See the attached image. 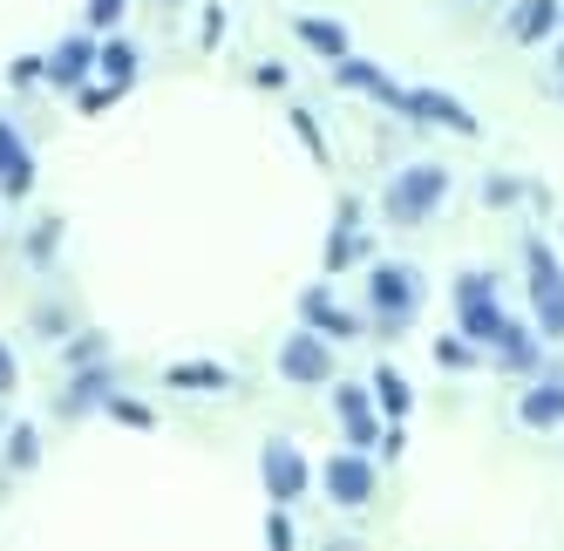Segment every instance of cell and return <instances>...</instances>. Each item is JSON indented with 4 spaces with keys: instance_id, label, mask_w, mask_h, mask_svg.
Masks as SVG:
<instances>
[{
    "instance_id": "19",
    "label": "cell",
    "mask_w": 564,
    "mask_h": 551,
    "mask_svg": "<svg viewBox=\"0 0 564 551\" xmlns=\"http://www.w3.org/2000/svg\"><path fill=\"white\" fill-rule=\"evenodd\" d=\"M89 21L96 28H116V21H123V0H89Z\"/></svg>"
},
{
    "instance_id": "4",
    "label": "cell",
    "mask_w": 564,
    "mask_h": 551,
    "mask_svg": "<svg viewBox=\"0 0 564 551\" xmlns=\"http://www.w3.org/2000/svg\"><path fill=\"white\" fill-rule=\"evenodd\" d=\"M259 477H265V497L272 504H300L306 497V456L286 443V436H265V450H259Z\"/></svg>"
},
{
    "instance_id": "12",
    "label": "cell",
    "mask_w": 564,
    "mask_h": 551,
    "mask_svg": "<svg viewBox=\"0 0 564 551\" xmlns=\"http://www.w3.org/2000/svg\"><path fill=\"white\" fill-rule=\"evenodd\" d=\"M551 28H557V0H523V8L510 14L517 42H538V34H551Z\"/></svg>"
},
{
    "instance_id": "3",
    "label": "cell",
    "mask_w": 564,
    "mask_h": 551,
    "mask_svg": "<svg viewBox=\"0 0 564 551\" xmlns=\"http://www.w3.org/2000/svg\"><path fill=\"white\" fill-rule=\"evenodd\" d=\"M523 259H531V300H538V321H544L551 341H564V266H557V252H551L544 239L523 246Z\"/></svg>"
},
{
    "instance_id": "2",
    "label": "cell",
    "mask_w": 564,
    "mask_h": 551,
    "mask_svg": "<svg viewBox=\"0 0 564 551\" xmlns=\"http://www.w3.org/2000/svg\"><path fill=\"white\" fill-rule=\"evenodd\" d=\"M442 191H449V171H442V164H409V171H394V184H388V212L401 225H422L442 205Z\"/></svg>"
},
{
    "instance_id": "5",
    "label": "cell",
    "mask_w": 564,
    "mask_h": 551,
    "mask_svg": "<svg viewBox=\"0 0 564 551\" xmlns=\"http://www.w3.org/2000/svg\"><path fill=\"white\" fill-rule=\"evenodd\" d=\"M368 300H375V321L381 327H401V321H409V306H415V272L409 266H375Z\"/></svg>"
},
{
    "instance_id": "9",
    "label": "cell",
    "mask_w": 564,
    "mask_h": 551,
    "mask_svg": "<svg viewBox=\"0 0 564 551\" xmlns=\"http://www.w3.org/2000/svg\"><path fill=\"white\" fill-rule=\"evenodd\" d=\"M334 409H340V422H347L354 456L375 450V402H368V388H334Z\"/></svg>"
},
{
    "instance_id": "15",
    "label": "cell",
    "mask_w": 564,
    "mask_h": 551,
    "mask_svg": "<svg viewBox=\"0 0 564 551\" xmlns=\"http://www.w3.org/2000/svg\"><path fill=\"white\" fill-rule=\"evenodd\" d=\"M293 28H300V42H313L319 55H334V62H347V34H340L334 21H319V14H300Z\"/></svg>"
},
{
    "instance_id": "10",
    "label": "cell",
    "mask_w": 564,
    "mask_h": 551,
    "mask_svg": "<svg viewBox=\"0 0 564 551\" xmlns=\"http://www.w3.org/2000/svg\"><path fill=\"white\" fill-rule=\"evenodd\" d=\"M0 184H8L14 198H21V191H34V156H28V143L14 137V123H0Z\"/></svg>"
},
{
    "instance_id": "7",
    "label": "cell",
    "mask_w": 564,
    "mask_h": 551,
    "mask_svg": "<svg viewBox=\"0 0 564 551\" xmlns=\"http://www.w3.org/2000/svg\"><path fill=\"white\" fill-rule=\"evenodd\" d=\"M319 477H327V490H334V504H347V510H360V504H375V463L368 456H327L319 463Z\"/></svg>"
},
{
    "instance_id": "8",
    "label": "cell",
    "mask_w": 564,
    "mask_h": 551,
    "mask_svg": "<svg viewBox=\"0 0 564 551\" xmlns=\"http://www.w3.org/2000/svg\"><path fill=\"white\" fill-rule=\"evenodd\" d=\"M409 116L442 123V130H456V137H476V116H469L456 96H442V89H409Z\"/></svg>"
},
{
    "instance_id": "1",
    "label": "cell",
    "mask_w": 564,
    "mask_h": 551,
    "mask_svg": "<svg viewBox=\"0 0 564 551\" xmlns=\"http://www.w3.org/2000/svg\"><path fill=\"white\" fill-rule=\"evenodd\" d=\"M456 306H463V334L476 341V347H490L503 368H531V341H523V327L517 321H503L497 313V287H490V272H463L456 280Z\"/></svg>"
},
{
    "instance_id": "21",
    "label": "cell",
    "mask_w": 564,
    "mask_h": 551,
    "mask_svg": "<svg viewBox=\"0 0 564 551\" xmlns=\"http://www.w3.org/2000/svg\"><path fill=\"white\" fill-rule=\"evenodd\" d=\"M14 388V354H8V341H0V396Z\"/></svg>"
},
{
    "instance_id": "16",
    "label": "cell",
    "mask_w": 564,
    "mask_h": 551,
    "mask_svg": "<svg viewBox=\"0 0 564 551\" xmlns=\"http://www.w3.org/2000/svg\"><path fill=\"white\" fill-rule=\"evenodd\" d=\"M300 313H306V321H319V327H334V334H354V321H347V313L327 300V287H313V293L300 300Z\"/></svg>"
},
{
    "instance_id": "18",
    "label": "cell",
    "mask_w": 564,
    "mask_h": 551,
    "mask_svg": "<svg viewBox=\"0 0 564 551\" xmlns=\"http://www.w3.org/2000/svg\"><path fill=\"white\" fill-rule=\"evenodd\" d=\"M102 62H109V75H116V89H123V83H130V68H137V55H130L123 42H109V48H102Z\"/></svg>"
},
{
    "instance_id": "13",
    "label": "cell",
    "mask_w": 564,
    "mask_h": 551,
    "mask_svg": "<svg viewBox=\"0 0 564 551\" xmlns=\"http://www.w3.org/2000/svg\"><path fill=\"white\" fill-rule=\"evenodd\" d=\"M89 62H96V42H89V34H75V42L55 48L48 75H55V83H83V68H89Z\"/></svg>"
},
{
    "instance_id": "20",
    "label": "cell",
    "mask_w": 564,
    "mask_h": 551,
    "mask_svg": "<svg viewBox=\"0 0 564 551\" xmlns=\"http://www.w3.org/2000/svg\"><path fill=\"white\" fill-rule=\"evenodd\" d=\"M265 538H272V551H293V525H286V518H272Z\"/></svg>"
},
{
    "instance_id": "14",
    "label": "cell",
    "mask_w": 564,
    "mask_h": 551,
    "mask_svg": "<svg viewBox=\"0 0 564 551\" xmlns=\"http://www.w3.org/2000/svg\"><path fill=\"white\" fill-rule=\"evenodd\" d=\"M164 381H171V388H191V396H205V388L218 396V388H225V368H218V361H177Z\"/></svg>"
},
{
    "instance_id": "17",
    "label": "cell",
    "mask_w": 564,
    "mask_h": 551,
    "mask_svg": "<svg viewBox=\"0 0 564 551\" xmlns=\"http://www.w3.org/2000/svg\"><path fill=\"white\" fill-rule=\"evenodd\" d=\"M375 388H381V402H388V415H409V381H401L394 368H381V381H375Z\"/></svg>"
},
{
    "instance_id": "11",
    "label": "cell",
    "mask_w": 564,
    "mask_h": 551,
    "mask_svg": "<svg viewBox=\"0 0 564 551\" xmlns=\"http://www.w3.org/2000/svg\"><path fill=\"white\" fill-rule=\"evenodd\" d=\"M523 422L531 429H551V422H564V368L557 375H544L531 396H523Z\"/></svg>"
},
{
    "instance_id": "6",
    "label": "cell",
    "mask_w": 564,
    "mask_h": 551,
    "mask_svg": "<svg viewBox=\"0 0 564 551\" xmlns=\"http://www.w3.org/2000/svg\"><path fill=\"white\" fill-rule=\"evenodd\" d=\"M279 375H286L293 388H319L334 375V354L319 347V334H286V347H279Z\"/></svg>"
}]
</instances>
